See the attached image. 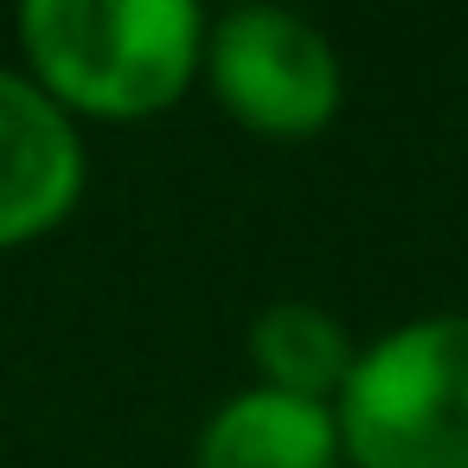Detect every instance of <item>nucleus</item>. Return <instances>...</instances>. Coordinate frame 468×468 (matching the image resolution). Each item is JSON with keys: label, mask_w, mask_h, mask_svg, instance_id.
<instances>
[{"label": "nucleus", "mask_w": 468, "mask_h": 468, "mask_svg": "<svg viewBox=\"0 0 468 468\" xmlns=\"http://www.w3.org/2000/svg\"><path fill=\"white\" fill-rule=\"evenodd\" d=\"M206 14L193 0H27L20 71L84 122H154L206 78Z\"/></svg>", "instance_id": "f257e3e1"}, {"label": "nucleus", "mask_w": 468, "mask_h": 468, "mask_svg": "<svg viewBox=\"0 0 468 468\" xmlns=\"http://www.w3.org/2000/svg\"><path fill=\"white\" fill-rule=\"evenodd\" d=\"M334 423L346 468H468V308L359 340Z\"/></svg>", "instance_id": "f03ea898"}, {"label": "nucleus", "mask_w": 468, "mask_h": 468, "mask_svg": "<svg viewBox=\"0 0 468 468\" xmlns=\"http://www.w3.org/2000/svg\"><path fill=\"white\" fill-rule=\"evenodd\" d=\"M206 84L218 110L263 142H308L346 103V65L334 39L270 0L212 14L206 27Z\"/></svg>", "instance_id": "7ed1b4c3"}, {"label": "nucleus", "mask_w": 468, "mask_h": 468, "mask_svg": "<svg viewBox=\"0 0 468 468\" xmlns=\"http://www.w3.org/2000/svg\"><path fill=\"white\" fill-rule=\"evenodd\" d=\"M84 129L20 65H0V250L52 238L84 206Z\"/></svg>", "instance_id": "20e7f679"}, {"label": "nucleus", "mask_w": 468, "mask_h": 468, "mask_svg": "<svg viewBox=\"0 0 468 468\" xmlns=\"http://www.w3.org/2000/svg\"><path fill=\"white\" fill-rule=\"evenodd\" d=\"M193 468H346L334 404L238 385L231 398H218V410H206Z\"/></svg>", "instance_id": "39448f33"}, {"label": "nucleus", "mask_w": 468, "mask_h": 468, "mask_svg": "<svg viewBox=\"0 0 468 468\" xmlns=\"http://www.w3.org/2000/svg\"><path fill=\"white\" fill-rule=\"evenodd\" d=\"M244 353H250V385L334 404L340 385H346V372H353V359H359V340H353V327L334 308L282 295V302H270V308L250 314Z\"/></svg>", "instance_id": "423d86ee"}]
</instances>
